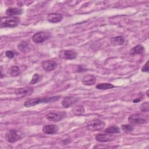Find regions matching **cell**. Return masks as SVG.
<instances>
[{"label": "cell", "instance_id": "obj_1", "mask_svg": "<svg viewBox=\"0 0 149 149\" xmlns=\"http://www.w3.org/2000/svg\"><path fill=\"white\" fill-rule=\"evenodd\" d=\"M60 97H61L60 95H58V96H53V97H49L35 98L33 99H30L24 102V105L26 107H31L41 103H48L51 101L58 100Z\"/></svg>", "mask_w": 149, "mask_h": 149}, {"label": "cell", "instance_id": "obj_2", "mask_svg": "<svg viewBox=\"0 0 149 149\" xmlns=\"http://www.w3.org/2000/svg\"><path fill=\"white\" fill-rule=\"evenodd\" d=\"M20 23V19L15 16H6L3 17L1 19L0 27L14 28L17 27Z\"/></svg>", "mask_w": 149, "mask_h": 149}, {"label": "cell", "instance_id": "obj_3", "mask_svg": "<svg viewBox=\"0 0 149 149\" xmlns=\"http://www.w3.org/2000/svg\"><path fill=\"white\" fill-rule=\"evenodd\" d=\"M105 126L104 121L99 119H94L90 121L86 126V129L88 131H100Z\"/></svg>", "mask_w": 149, "mask_h": 149}, {"label": "cell", "instance_id": "obj_4", "mask_svg": "<svg viewBox=\"0 0 149 149\" xmlns=\"http://www.w3.org/2000/svg\"><path fill=\"white\" fill-rule=\"evenodd\" d=\"M128 121L131 124H144L148 122L147 117L140 113H134L130 115L128 118Z\"/></svg>", "mask_w": 149, "mask_h": 149}, {"label": "cell", "instance_id": "obj_5", "mask_svg": "<svg viewBox=\"0 0 149 149\" xmlns=\"http://www.w3.org/2000/svg\"><path fill=\"white\" fill-rule=\"evenodd\" d=\"M51 36L50 33L45 31H39L36 33L32 37V40L34 43L40 44L49 39Z\"/></svg>", "mask_w": 149, "mask_h": 149}, {"label": "cell", "instance_id": "obj_6", "mask_svg": "<svg viewBox=\"0 0 149 149\" xmlns=\"http://www.w3.org/2000/svg\"><path fill=\"white\" fill-rule=\"evenodd\" d=\"M21 139V135L16 130H8L5 134V139L9 143H15Z\"/></svg>", "mask_w": 149, "mask_h": 149}, {"label": "cell", "instance_id": "obj_7", "mask_svg": "<svg viewBox=\"0 0 149 149\" xmlns=\"http://www.w3.org/2000/svg\"><path fill=\"white\" fill-rule=\"evenodd\" d=\"M77 53L73 50H62L59 52L58 56L63 59H74L77 57Z\"/></svg>", "mask_w": 149, "mask_h": 149}, {"label": "cell", "instance_id": "obj_8", "mask_svg": "<svg viewBox=\"0 0 149 149\" xmlns=\"http://www.w3.org/2000/svg\"><path fill=\"white\" fill-rule=\"evenodd\" d=\"M33 91L34 90L33 87L28 86L17 88L15 90V94L18 97H25L30 95L33 93Z\"/></svg>", "mask_w": 149, "mask_h": 149}, {"label": "cell", "instance_id": "obj_9", "mask_svg": "<svg viewBox=\"0 0 149 149\" xmlns=\"http://www.w3.org/2000/svg\"><path fill=\"white\" fill-rule=\"evenodd\" d=\"M41 66L45 71L51 72L56 68L57 66V63L54 60H47L42 62Z\"/></svg>", "mask_w": 149, "mask_h": 149}, {"label": "cell", "instance_id": "obj_10", "mask_svg": "<svg viewBox=\"0 0 149 149\" xmlns=\"http://www.w3.org/2000/svg\"><path fill=\"white\" fill-rule=\"evenodd\" d=\"M45 117L49 121L58 122L62 119V118L64 117V113L62 112H49L46 115Z\"/></svg>", "mask_w": 149, "mask_h": 149}, {"label": "cell", "instance_id": "obj_11", "mask_svg": "<svg viewBox=\"0 0 149 149\" xmlns=\"http://www.w3.org/2000/svg\"><path fill=\"white\" fill-rule=\"evenodd\" d=\"M115 139V136L107 134H98L95 136V140L100 142H109L113 141Z\"/></svg>", "mask_w": 149, "mask_h": 149}, {"label": "cell", "instance_id": "obj_12", "mask_svg": "<svg viewBox=\"0 0 149 149\" xmlns=\"http://www.w3.org/2000/svg\"><path fill=\"white\" fill-rule=\"evenodd\" d=\"M79 100L77 97L69 96L65 97L62 101V105L65 108H69L76 103Z\"/></svg>", "mask_w": 149, "mask_h": 149}, {"label": "cell", "instance_id": "obj_13", "mask_svg": "<svg viewBox=\"0 0 149 149\" xmlns=\"http://www.w3.org/2000/svg\"><path fill=\"white\" fill-rule=\"evenodd\" d=\"M59 130V127L57 125L50 124L44 125L42 127V131L44 133L48 134H53L56 133Z\"/></svg>", "mask_w": 149, "mask_h": 149}, {"label": "cell", "instance_id": "obj_14", "mask_svg": "<svg viewBox=\"0 0 149 149\" xmlns=\"http://www.w3.org/2000/svg\"><path fill=\"white\" fill-rule=\"evenodd\" d=\"M62 18H63L62 15L60 13H49L47 16L48 21L54 23H56L61 22L62 20Z\"/></svg>", "mask_w": 149, "mask_h": 149}, {"label": "cell", "instance_id": "obj_15", "mask_svg": "<svg viewBox=\"0 0 149 149\" xmlns=\"http://www.w3.org/2000/svg\"><path fill=\"white\" fill-rule=\"evenodd\" d=\"M96 82V77L91 74H87L83 77L82 83L86 86L94 85Z\"/></svg>", "mask_w": 149, "mask_h": 149}, {"label": "cell", "instance_id": "obj_16", "mask_svg": "<svg viewBox=\"0 0 149 149\" xmlns=\"http://www.w3.org/2000/svg\"><path fill=\"white\" fill-rule=\"evenodd\" d=\"M23 9L19 8H9L6 10V13L9 16L20 15L23 13Z\"/></svg>", "mask_w": 149, "mask_h": 149}, {"label": "cell", "instance_id": "obj_17", "mask_svg": "<svg viewBox=\"0 0 149 149\" xmlns=\"http://www.w3.org/2000/svg\"><path fill=\"white\" fill-rule=\"evenodd\" d=\"M111 43L114 46H118L122 45L125 42V38L121 36L113 37L110 39Z\"/></svg>", "mask_w": 149, "mask_h": 149}, {"label": "cell", "instance_id": "obj_18", "mask_svg": "<svg viewBox=\"0 0 149 149\" xmlns=\"http://www.w3.org/2000/svg\"><path fill=\"white\" fill-rule=\"evenodd\" d=\"M144 51H145V49H144V47L141 44H139V45L134 46L130 49V54L132 55L141 54L143 53L144 52Z\"/></svg>", "mask_w": 149, "mask_h": 149}, {"label": "cell", "instance_id": "obj_19", "mask_svg": "<svg viewBox=\"0 0 149 149\" xmlns=\"http://www.w3.org/2000/svg\"><path fill=\"white\" fill-rule=\"evenodd\" d=\"M8 72L9 74L12 77H16L20 75V70L18 66H13L9 69Z\"/></svg>", "mask_w": 149, "mask_h": 149}, {"label": "cell", "instance_id": "obj_20", "mask_svg": "<svg viewBox=\"0 0 149 149\" xmlns=\"http://www.w3.org/2000/svg\"><path fill=\"white\" fill-rule=\"evenodd\" d=\"M72 111L75 115L79 116L83 115L84 113L85 109L83 105H77L72 109Z\"/></svg>", "mask_w": 149, "mask_h": 149}, {"label": "cell", "instance_id": "obj_21", "mask_svg": "<svg viewBox=\"0 0 149 149\" xmlns=\"http://www.w3.org/2000/svg\"><path fill=\"white\" fill-rule=\"evenodd\" d=\"M115 87V86L109 83H100L96 86V88L98 90H107Z\"/></svg>", "mask_w": 149, "mask_h": 149}, {"label": "cell", "instance_id": "obj_22", "mask_svg": "<svg viewBox=\"0 0 149 149\" xmlns=\"http://www.w3.org/2000/svg\"><path fill=\"white\" fill-rule=\"evenodd\" d=\"M104 132L108 134H114L120 133V129L116 126H111L105 129Z\"/></svg>", "mask_w": 149, "mask_h": 149}, {"label": "cell", "instance_id": "obj_23", "mask_svg": "<svg viewBox=\"0 0 149 149\" xmlns=\"http://www.w3.org/2000/svg\"><path fill=\"white\" fill-rule=\"evenodd\" d=\"M17 48L22 52H26L29 50L28 44L26 41H22L17 45Z\"/></svg>", "mask_w": 149, "mask_h": 149}, {"label": "cell", "instance_id": "obj_24", "mask_svg": "<svg viewBox=\"0 0 149 149\" xmlns=\"http://www.w3.org/2000/svg\"><path fill=\"white\" fill-rule=\"evenodd\" d=\"M140 110L142 112H148L149 110V104H148V101H146L144 102L141 104V105H140Z\"/></svg>", "mask_w": 149, "mask_h": 149}, {"label": "cell", "instance_id": "obj_25", "mask_svg": "<svg viewBox=\"0 0 149 149\" xmlns=\"http://www.w3.org/2000/svg\"><path fill=\"white\" fill-rule=\"evenodd\" d=\"M133 127L130 125H123L122 126V129L126 132H130L133 131Z\"/></svg>", "mask_w": 149, "mask_h": 149}, {"label": "cell", "instance_id": "obj_26", "mask_svg": "<svg viewBox=\"0 0 149 149\" xmlns=\"http://www.w3.org/2000/svg\"><path fill=\"white\" fill-rule=\"evenodd\" d=\"M39 79H40L39 74H37V73L34 74L33 76L31 81H30V84H34L36 83L38 81Z\"/></svg>", "mask_w": 149, "mask_h": 149}, {"label": "cell", "instance_id": "obj_27", "mask_svg": "<svg viewBox=\"0 0 149 149\" xmlns=\"http://www.w3.org/2000/svg\"><path fill=\"white\" fill-rule=\"evenodd\" d=\"M16 53L15 51H12V50H8L5 52V55L8 58H10V59H12V58H14L15 56L16 55Z\"/></svg>", "mask_w": 149, "mask_h": 149}, {"label": "cell", "instance_id": "obj_28", "mask_svg": "<svg viewBox=\"0 0 149 149\" xmlns=\"http://www.w3.org/2000/svg\"><path fill=\"white\" fill-rule=\"evenodd\" d=\"M148 62L147 61L145 65L142 67L141 68V71L143 72H148Z\"/></svg>", "mask_w": 149, "mask_h": 149}, {"label": "cell", "instance_id": "obj_29", "mask_svg": "<svg viewBox=\"0 0 149 149\" xmlns=\"http://www.w3.org/2000/svg\"><path fill=\"white\" fill-rule=\"evenodd\" d=\"M140 101H141V99L137 98H136V99L133 100V102L135 103V102H139Z\"/></svg>", "mask_w": 149, "mask_h": 149}, {"label": "cell", "instance_id": "obj_30", "mask_svg": "<svg viewBox=\"0 0 149 149\" xmlns=\"http://www.w3.org/2000/svg\"><path fill=\"white\" fill-rule=\"evenodd\" d=\"M148 91H149V90H147V91H146V94H147V97H148V96H149V95H148Z\"/></svg>", "mask_w": 149, "mask_h": 149}]
</instances>
